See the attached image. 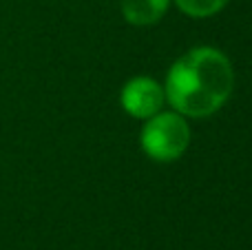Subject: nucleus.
<instances>
[{
  "label": "nucleus",
  "mask_w": 252,
  "mask_h": 250,
  "mask_svg": "<svg viewBox=\"0 0 252 250\" xmlns=\"http://www.w3.org/2000/svg\"><path fill=\"white\" fill-rule=\"evenodd\" d=\"M175 4L190 18H208L221 11L228 0H175Z\"/></svg>",
  "instance_id": "39448f33"
},
{
  "label": "nucleus",
  "mask_w": 252,
  "mask_h": 250,
  "mask_svg": "<svg viewBox=\"0 0 252 250\" xmlns=\"http://www.w3.org/2000/svg\"><path fill=\"white\" fill-rule=\"evenodd\" d=\"M170 0H122V16L128 25H155L168 11Z\"/></svg>",
  "instance_id": "20e7f679"
},
{
  "label": "nucleus",
  "mask_w": 252,
  "mask_h": 250,
  "mask_svg": "<svg viewBox=\"0 0 252 250\" xmlns=\"http://www.w3.org/2000/svg\"><path fill=\"white\" fill-rule=\"evenodd\" d=\"M164 102H166L164 87L157 80L146 78V75L130 78L122 87V93H120L122 109L130 118L137 120H148L155 113H159Z\"/></svg>",
  "instance_id": "7ed1b4c3"
},
{
  "label": "nucleus",
  "mask_w": 252,
  "mask_h": 250,
  "mask_svg": "<svg viewBox=\"0 0 252 250\" xmlns=\"http://www.w3.org/2000/svg\"><path fill=\"white\" fill-rule=\"evenodd\" d=\"M235 87V71L223 51L195 47L170 64L164 95L184 118H208L228 102Z\"/></svg>",
  "instance_id": "f257e3e1"
},
{
  "label": "nucleus",
  "mask_w": 252,
  "mask_h": 250,
  "mask_svg": "<svg viewBox=\"0 0 252 250\" xmlns=\"http://www.w3.org/2000/svg\"><path fill=\"white\" fill-rule=\"evenodd\" d=\"M190 144V128L177 111H159L146 120L139 133V146L153 162H175Z\"/></svg>",
  "instance_id": "f03ea898"
}]
</instances>
